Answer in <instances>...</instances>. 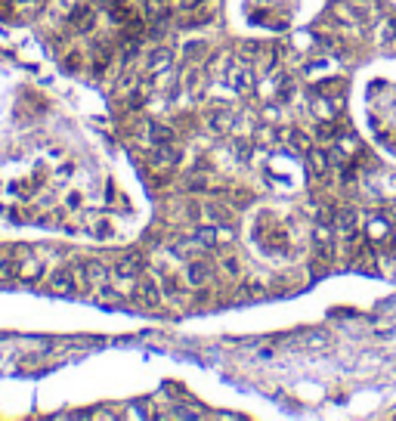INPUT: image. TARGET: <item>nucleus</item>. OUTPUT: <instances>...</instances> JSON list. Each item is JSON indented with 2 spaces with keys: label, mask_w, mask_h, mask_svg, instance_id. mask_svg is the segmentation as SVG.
Here are the masks:
<instances>
[{
  "label": "nucleus",
  "mask_w": 396,
  "mask_h": 421,
  "mask_svg": "<svg viewBox=\"0 0 396 421\" xmlns=\"http://www.w3.org/2000/svg\"><path fill=\"white\" fill-rule=\"evenodd\" d=\"M208 3V0H183V10H195V6Z\"/></svg>",
  "instance_id": "25"
},
{
  "label": "nucleus",
  "mask_w": 396,
  "mask_h": 421,
  "mask_svg": "<svg viewBox=\"0 0 396 421\" xmlns=\"http://www.w3.org/2000/svg\"><path fill=\"white\" fill-rule=\"evenodd\" d=\"M226 84L232 87L239 96H248V93L254 90V74L248 72V65H241V62H232V65L226 68Z\"/></svg>",
  "instance_id": "1"
},
{
  "label": "nucleus",
  "mask_w": 396,
  "mask_h": 421,
  "mask_svg": "<svg viewBox=\"0 0 396 421\" xmlns=\"http://www.w3.org/2000/svg\"><path fill=\"white\" fill-rule=\"evenodd\" d=\"M164 68H170V50H155L148 56V72H164Z\"/></svg>",
  "instance_id": "15"
},
{
  "label": "nucleus",
  "mask_w": 396,
  "mask_h": 421,
  "mask_svg": "<svg viewBox=\"0 0 396 421\" xmlns=\"http://www.w3.org/2000/svg\"><path fill=\"white\" fill-rule=\"evenodd\" d=\"M136 303L140 307H158L161 303V288H158V282H152V279H140L136 282Z\"/></svg>",
  "instance_id": "9"
},
{
  "label": "nucleus",
  "mask_w": 396,
  "mask_h": 421,
  "mask_svg": "<svg viewBox=\"0 0 396 421\" xmlns=\"http://www.w3.org/2000/svg\"><path fill=\"white\" fill-rule=\"evenodd\" d=\"M152 164L158 167V171H170V167L179 164V146L177 142H161V146H155V155H152Z\"/></svg>",
  "instance_id": "5"
},
{
  "label": "nucleus",
  "mask_w": 396,
  "mask_h": 421,
  "mask_svg": "<svg viewBox=\"0 0 396 421\" xmlns=\"http://www.w3.org/2000/svg\"><path fill=\"white\" fill-rule=\"evenodd\" d=\"M192 235H195V239L201 241L204 248H214V245H217V226H214V223H210V226L195 229V233H192Z\"/></svg>",
  "instance_id": "17"
},
{
  "label": "nucleus",
  "mask_w": 396,
  "mask_h": 421,
  "mask_svg": "<svg viewBox=\"0 0 396 421\" xmlns=\"http://www.w3.org/2000/svg\"><path fill=\"white\" fill-rule=\"evenodd\" d=\"M208 124H210L214 133H229V127L235 124V109H229V105H210Z\"/></svg>",
  "instance_id": "4"
},
{
  "label": "nucleus",
  "mask_w": 396,
  "mask_h": 421,
  "mask_svg": "<svg viewBox=\"0 0 396 421\" xmlns=\"http://www.w3.org/2000/svg\"><path fill=\"white\" fill-rule=\"evenodd\" d=\"M338 136H340V127H338V124H334V121H328V118H325V121H319V127H316V140H322V142H338Z\"/></svg>",
  "instance_id": "14"
},
{
  "label": "nucleus",
  "mask_w": 396,
  "mask_h": 421,
  "mask_svg": "<svg viewBox=\"0 0 396 421\" xmlns=\"http://www.w3.org/2000/svg\"><path fill=\"white\" fill-rule=\"evenodd\" d=\"M288 142H291V149H300V152H309V140L300 133V130H291V133H288Z\"/></svg>",
  "instance_id": "18"
},
{
  "label": "nucleus",
  "mask_w": 396,
  "mask_h": 421,
  "mask_svg": "<svg viewBox=\"0 0 396 421\" xmlns=\"http://www.w3.org/2000/svg\"><path fill=\"white\" fill-rule=\"evenodd\" d=\"M142 127H146V140L152 142V146H161V142H170V140H173V130L167 127V124L146 121V124H142Z\"/></svg>",
  "instance_id": "12"
},
{
  "label": "nucleus",
  "mask_w": 396,
  "mask_h": 421,
  "mask_svg": "<svg viewBox=\"0 0 396 421\" xmlns=\"http://www.w3.org/2000/svg\"><path fill=\"white\" fill-rule=\"evenodd\" d=\"M223 270H226L229 276H239V260L229 257V254H226V257H223Z\"/></svg>",
  "instance_id": "21"
},
{
  "label": "nucleus",
  "mask_w": 396,
  "mask_h": 421,
  "mask_svg": "<svg viewBox=\"0 0 396 421\" xmlns=\"http://www.w3.org/2000/svg\"><path fill=\"white\" fill-rule=\"evenodd\" d=\"M359 220H362V214H359V208H353V204H344V208L334 210V229H338L340 235H356L359 233Z\"/></svg>",
  "instance_id": "2"
},
{
  "label": "nucleus",
  "mask_w": 396,
  "mask_h": 421,
  "mask_svg": "<svg viewBox=\"0 0 396 421\" xmlns=\"http://www.w3.org/2000/svg\"><path fill=\"white\" fill-rule=\"evenodd\" d=\"M183 56H186L189 62H201V56H208V43H204V41H192V43H186Z\"/></svg>",
  "instance_id": "16"
},
{
  "label": "nucleus",
  "mask_w": 396,
  "mask_h": 421,
  "mask_svg": "<svg viewBox=\"0 0 396 421\" xmlns=\"http://www.w3.org/2000/svg\"><path fill=\"white\" fill-rule=\"evenodd\" d=\"M105 276H109V270H105L102 263H96V260H87L84 263V279L93 285H105Z\"/></svg>",
  "instance_id": "13"
},
{
  "label": "nucleus",
  "mask_w": 396,
  "mask_h": 421,
  "mask_svg": "<svg viewBox=\"0 0 396 421\" xmlns=\"http://www.w3.org/2000/svg\"><path fill=\"white\" fill-rule=\"evenodd\" d=\"M99 301H102V303H115L118 294H115V291H109V288H102V291H99Z\"/></svg>",
  "instance_id": "22"
},
{
  "label": "nucleus",
  "mask_w": 396,
  "mask_h": 421,
  "mask_svg": "<svg viewBox=\"0 0 396 421\" xmlns=\"http://www.w3.org/2000/svg\"><path fill=\"white\" fill-rule=\"evenodd\" d=\"M109 59H111V50L109 47H96V53H93V68H96V72H102Z\"/></svg>",
  "instance_id": "19"
},
{
  "label": "nucleus",
  "mask_w": 396,
  "mask_h": 421,
  "mask_svg": "<svg viewBox=\"0 0 396 421\" xmlns=\"http://www.w3.org/2000/svg\"><path fill=\"white\" fill-rule=\"evenodd\" d=\"M328 167H331V155L322 152V149H309V152H307V171H309V177H325Z\"/></svg>",
  "instance_id": "10"
},
{
  "label": "nucleus",
  "mask_w": 396,
  "mask_h": 421,
  "mask_svg": "<svg viewBox=\"0 0 396 421\" xmlns=\"http://www.w3.org/2000/svg\"><path fill=\"white\" fill-rule=\"evenodd\" d=\"M208 220H210V223H226L229 214L220 208V204H210V208H208Z\"/></svg>",
  "instance_id": "20"
},
{
  "label": "nucleus",
  "mask_w": 396,
  "mask_h": 421,
  "mask_svg": "<svg viewBox=\"0 0 396 421\" xmlns=\"http://www.w3.org/2000/svg\"><path fill=\"white\" fill-rule=\"evenodd\" d=\"M142 263H146V260H142L140 251H127V254H121V257L115 260V272L121 279H136L140 276V270H142Z\"/></svg>",
  "instance_id": "6"
},
{
  "label": "nucleus",
  "mask_w": 396,
  "mask_h": 421,
  "mask_svg": "<svg viewBox=\"0 0 396 421\" xmlns=\"http://www.w3.org/2000/svg\"><path fill=\"white\" fill-rule=\"evenodd\" d=\"M50 291H53V294H62V297H72L74 291H78V285H74L68 270H56L53 276H50Z\"/></svg>",
  "instance_id": "11"
},
{
  "label": "nucleus",
  "mask_w": 396,
  "mask_h": 421,
  "mask_svg": "<svg viewBox=\"0 0 396 421\" xmlns=\"http://www.w3.org/2000/svg\"><path fill=\"white\" fill-rule=\"evenodd\" d=\"M325 341H328L325 334H309V338H307V344H309V347H322V344H325Z\"/></svg>",
  "instance_id": "23"
},
{
  "label": "nucleus",
  "mask_w": 396,
  "mask_h": 421,
  "mask_svg": "<svg viewBox=\"0 0 396 421\" xmlns=\"http://www.w3.org/2000/svg\"><path fill=\"white\" fill-rule=\"evenodd\" d=\"M93 22H96V12H93V6H87V3H78L74 10H68V25H72L74 31H90L93 28Z\"/></svg>",
  "instance_id": "8"
},
{
  "label": "nucleus",
  "mask_w": 396,
  "mask_h": 421,
  "mask_svg": "<svg viewBox=\"0 0 396 421\" xmlns=\"http://www.w3.org/2000/svg\"><path fill=\"white\" fill-rule=\"evenodd\" d=\"M186 189H189V192H201L204 189V180H189V183H186Z\"/></svg>",
  "instance_id": "24"
},
{
  "label": "nucleus",
  "mask_w": 396,
  "mask_h": 421,
  "mask_svg": "<svg viewBox=\"0 0 396 421\" xmlns=\"http://www.w3.org/2000/svg\"><path fill=\"white\" fill-rule=\"evenodd\" d=\"M210 279H214V266H210V260L192 257L189 263H186V282H189L192 288H204Z\"/></svg>",
  "instance_id": "3"
},
{
  "label": "nucleus",
  "mask_w": 396,
  "mask_h": 421,
  "mask_svg": "<svg viewBox=\"0 0 396 421\" xmlns=\"http://www.w3.org/2000/svg\"><path fill=\"white\" fill-rule=\"evenodd\" d=\"M313 241H316V248H319V257L331 260L334 257V223L331 226H328V223H319L313 233Z\"/></svg>",
  "instance_id": "7"
}]
</instances>
